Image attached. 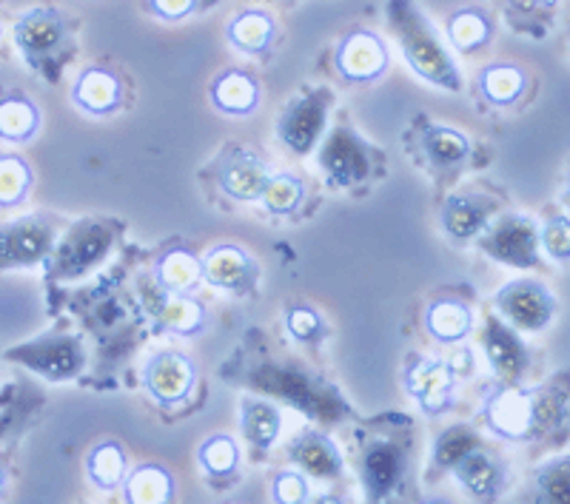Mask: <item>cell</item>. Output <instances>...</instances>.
<instances>
[{"mask_svg": "<svg viewBox=\"0 0 570 504\" xmlns=\"http://www.w3.org/2000/svg\"><path fill=\"white\" fill-rule=\"evenodd\" d=\"M491 20L482 9H460L456 14H451L448 20V38L454 43V49L460 52H473V49H480L491 40Z\"/></svg>", "mask_w": 570, "mask_h": 504, "instance_id": "obj_30", "label": "cell"}, {"mask_svg": "<svg viewBox=\"0 0 570 504\" xmlns=\"http://www.w3.org/2000/svg\"><path fill=\"white\" fill-rule=\"evenodd\" d=\"M214 109L228 117H248L259 103V86L252 75L240 69H226L208 86Z\"/></svg>", "mask_w": 570, "mask_h": 504, "instance_id": "obj_16", "label": "cell"}, {"mask_svg": "<svg viewBox=\"0 0 570 504\" xmlns=\"http://www.w3.org/2000/svg\"><path fill=\"white\" fill-rule=\"evenodd\" d=\"M425 504H448V502H425Z\"/></svg>", "mask_w": 570, "mask_h": 504, "instance_id": "obj_44", "label": "cell"}, {"mask_svg": "<svg viewBox=\"0 0 570 504\" xmlns=\"http://www.w3.org/2000/svg\"><path fill=\"white\" fill-rule=\"evenodd\" d=\"M473 445V434L468 431V427H451V431H445V434L440 436V442H436L434 447V456H436V465L440 467H448L454 465L460 456H465Z\"/></svg>", "mask_w": 570, "mask_h": 504, "instance_id": "obj_38", "label": "cell"}, {"mask_svg": "<svg viewBox=\"0 0 570 504\" xmlns=\"http://www.w3.org/2000/svg\"><path fill=\"white\" fill-rule=\"evenodd\" d=\"M3 491H7V467L0 465V496H3Z\"/></svg>", "mask_w": 570, "mask_h": 504, "instance_id": "obj_43", "label": "cell"}, {"mask_svg": "<svg viewBox=\"0 0 570 504\" xmlns=\"http://www.w3.org/2000/svg\"><path fill=\"white\" fill-rule=\"evenodd\" d=\"M86 471H89L91 482L104 491H111L126 478V453L117 442H100L95 451L89 453V462H86Z\"/></svg>", "mask_w": 570, "mask_h": 504, "instance_id": "obj_32", "label": "cell"}, {"mask_svg": "<svg viewBox=\"0 0 570 504\" xmlns=\"http://www.w3.org/2000/svg\"><path fill=\"white\" fill-rule=\"evenodd\" d=\"M266 180L268 171L266 166H263V160L248 155V151H234V155H228L226 162L220 166V188L228 197H234V200H259Z\"/></svg>", "mask_w": 570, "mask_h": 504, "instance_id": "obj_17", "label": "cell"}, {"mask_svg": "<svg viewBox=\"0 0 570 504\" xmlns=\"http://www.w3.org/2000/svg\"><path fill=\"white\" fill-rule=\"evenodd\" d=\"M109 243V231H104V228H78V231L66 239V246L58 254L60 277H80L83 271H89L104 257Z\"/></svg>", "mask_w": 570, "mask_h": 504, "instance_id": "obj_19", "label": "cell"}, {"mask_svg": "<svg viewBox=\"0 0 570 504\" xmlns=\"http://www.w3.org/2000/svg\"><path fill=\"white\" fill-rule=\"evenodd\" d=\"M71 103L91 117H109L124 103V83L109 69H83L71 86Z\"/></svg>", "mask_w": 570, "mask_h": 504, "instance_id": "obj_13", "label": "cell"}, {"mask_svg": "<svg viewBox=\"0 0 570 504\" xmlns=\"http://www.w3.org/2000/svg\"><path fill=\"white\" fill-rule=\"evenodd\" d=\"M422 151L431 160V166L448 168V166H460L462 160L471 151V142L462 131L448 129V126H434L428 129L425 137H422Z\"/></svg>", "mask_w": 570, "mask_h": 504, "instance_id": "obj_29", "label": "cell"}, {"mask_svg": "<svg viewBox=\"0 0 570 504\" xmlns=\"http://www.w3.org/2000/svg\"><path fill=\"white\" fill-rule=\"evenodd\" d=\"M203 279V259L197 254L186 251V248H175V251L163 254L157 263V285L169 294H186L191 291Z\"/></svg>", "mask_w": 570, "mask_h": 504, "instance_id": "obj_24", "label": "cell"}, {"mask_svg": "<svg viewBox=\"0 0 570 504\" xmlns=\"http://www.w3.org/2000/svg\"><path fill=\"white\" fill-rule=\"evenodd\" d=\"M539 502L570 504V467L564 456L539 471Z\"/></svg>", "mask_w": 570, "mask_h": 504, "instance_id": "obj_36", "label": "cell"}, {"mask_svg": "<svg viewBox=\"0 0 570 504\" xmlns=\"http://www.w3.org/2000/svg\"><path fill=\"white\" fill-rule=\"evenodd\" d=\"M142 294H146V305H149L151 310V319H155L163 330L191 336L200 334L203 325H206V308H203L197 299L186 297V294L163 291L160 285H157V288H146Z\"/></svg>", "mask_w": 570, "mask_h": 504, "instance_id": "obj_12", "label": "cell"}, {"mask_svg": "<svg viewBox=\"0 0 570 504\" xmlns=\"http://www.w3.org/2000/svg\"><path fill=\"white\" fill-rule=\"evenodd\" d=\"M389 69V49L374 32L356 29L343 38L337 49V71L351 83H371Z\"/></svg>", "mask_w": 570, "mask_h": 504, "instance_id": "obj_8", "label": "cell"}, {"mask_svg": "<svg viewBox=\"0 0 570 504\" xmlns=\"http://www.w3.org/2000/svg\"><path fill=\"white\" fill-rule=\"evenodd\" d=\"M451 467H454L460 485L465 487L473 498H480V502H493L508 485L505 465H502L497 456H491V453L480 451V447H471V451H468L465 456H460Z\"/></svg>", "mask_w": 570, "mask_h": 504, "instance_id": "obj_14", "label": "cell"}, {"mask_svg": "<svg viewBox=\"0 0 570 504\" xmlns=\"http://www.w3.org/2000/svg\"><path fill=\"white\" fill-rule=\"evenodd\" d=\"M485 422L493 434L505 439H525L537 422V405L528 391L499 388L485 399Z\"/></svg>", "mask_w": 570, "mask_h": 504, "instance_id": "obj_9", "label": "cell"}, {"mask_svg": "<svg viewBox=\"0 0 570 504\" xmlns=\"http://www.w3.org/2000/svg\"><path fill=\"white\" fill-rule=\"evenodd\" d=\"M14 43L32 66H49L69 49V27L55 9H32L14 23Z\"/></svg>", "mask_w": 570, "mask_h": 504, "instance_id": "obj_2", "label": "cell"}, {"mask_svg": "<svg viewBox=\"0 0 570 504\" xmlns=\"http://www.w3.org/2000/svg\"><path fill=\"white\" fill-rule=\"evenodd\" d=\"M456 374L454 368L442 359H425L414 356L405 368V391L420 402V407L428 416H440L442 411L454 402Z\"/></svg>", "mask_w": 570, "mask_h": 504, "instance_id": "obj_6", "label": "cell"}, {"mask_svg": "<svg viewBox=\"0 0 570 504\" xmlns=\"http://www.w3.org/2000/svg\"><path fill=\"white\" fill-rule=\"evenodd\" d=\"M405 462L391 442H371L363 453V482L371 498H385L400 485Z\"/></svg>", "mask_w": 570, "mask_h": 504, "instance_id": "obj_18", "label": "cell"}, {"mask_svg": "<svg viewBox=\"0 0 570 504\" xmlns=\"http://www.w3.org/2000/svg\"><path fill=\"white\" fill-rule=\"evenodd\" d=\"M389 18L394 23L405 60L414 66L416 75L428 83L440 86V89L460 91V69H456L454 58L448 55V49H442L440 38L425 20V14L416 9L414 0H394L389 7Z\"/></svg>", "mask_w": 570, "mask_h": 504, "instance_id": "obj_1", "label": "cell"}, {"mask_svg": "<svg viewBox=\"0 0 570 504\" xmlns=\"http://www.w3.org/2000/svg\"><path fill=\"white\" fill-rule=\"evenodd\" d=\"M537 3H551V0H537Z\"/></svg>", "mask_w": 570, "mask_h": 504, "instance_id": "obj_45", "label": "cell"}, {"mask_svg": "<svg viewBox=\"0 0 570 504\" xmlns=\"http://www.w3.org/2000/svg\"><path fill=\"white\" fill-rule=\"evenodd\" d=\"M320 162H323L325 175L334 186H356L368 177L371 168L363 140L348 129H337L325 140Z\"/></svg>", "mask_w": 570, "mask_h": 504, "instance_id": "obj_10", "label": "cell"}, {"mask_svg": "<svg viewBox=\"0 0 570 504\" xmlns=\"http://www.w3.org/2000/svg\"><path fill=\"white\" fill-rule=\"evenodd\" d=\"M228 43L237 46L240 52L246 55H263L272 49L274 43V20L272 14L263 12V9H248V12L237 14V18L228 23Z\"/></svg>", "mask_w": 570, "mask_h": 504, "instance_id": "obj_22", "label": "cell"}, {"mask_svg": "<svg viewBox=\"0 0 570 504\" xmlns=\"http://www.w3.org/2000/svg\"><path fill=\"white\" fill-rule=\"evenodd\" d=\"M274 502L277 504H308V482L297 471H279L274 478Z\"/></svg>", "mask_w": 570, "mask_h": 504, "instance_id": "obj_39", "label": "cell"}, {"mask_svg": "<svg viewBox=\"0 0 570 504\" xmlns=\"http://www.w3.org/2000/svg\"><path fill=\"white\" fill-rule=\"evenodd\" d=\"M539 243L553 259H568L570 257V226L564 217H557L539 231Z\"/></svg>", "mask_w": 570, "mask_h": 504, "instance_id": "obj_40", "label": "cell"}, {"mask_svg": "<svg viewBox=\"0 0 570 504\" xmlns=\"http://www.w3.org/2000/svg\"><path fill=\"white\" fill-rule=\"evenodd\" d=\"M482 248L499 263L517 268L537 266L539 259V231L528 217L519 214H505L493 228H485Z\"/></svg>", "mask_w": 570, "mask_h": 504, "instance_id": "obj_4", "label": "cell"}, {"mask_svg": "<svg viewBox=\"0 0 570 504\" xmlns=\"http://www.w3.org/2000/svg\"><path fill=\"white\" fill-rule=\"evenodd\" d=\"M482 98L493 106H513L525 91V71L511 63H491L480 75Z\"/></svg>", "mask_w": 570, "mask_h": 504, "instance_id": "obj_27", "label": "cell"}, {"mask_svg": "<svg viewBox=\"0 0 570 504\" xmlns=\"http://www.w3.org/2000/svg\"><path fill=\"white\" fill-rule=\"evenodd\" d=\"M442 228L454 239H471L488 228V208L476 197H451L442 208Z\"/></svg>", "mask_w": 570, "mask_h": 504, "instance_id": "obj_26", "label": "cell"}, {"mask_svg": "<svg viewBox=\"0 0 570 504\" xmlns=\"http://www.w3.org/2000/svg\"><path fill=\"white\" fill-rule=\"evenodd\" d=\"M303 180L294 175H268L266 186H263V195H259V202L266 206L268 214H292L297 211L299 202H303Z\"/></svg>", "mask_w": 570, "mask_h": 504, "instance_id": "obj_34", "label": "cell"}, {"mask_svg": "<svg viewBox=\"0 0 570 504\" xmlns=\"http://www.w3.org/2000/svg\"><path fill=\"white\" fill-rule=\"evenodd\" d=\"M285 328H288V334L297 339V343H320L325 334V325H323V317H320L317 310L308 308V305H292L288 308V317H285Z\"/></svg>", "mask_w": 570, "mask_h": 504, "instance_id": "obj_37", "label": "cell"}, {"mask_svg": "<svg viewBox=\"0 0 570 504\" xmlns=\"http://www.w3.org/2000/svg\"><path fill=\"white\" fill-rule=\"evenodd\" d=\"M497 308L517 328L542 330L553 317V297L533 279H517L497 294Z\"/></svg>", "mask_w": 570, "mask_h": 504, "instance_id": "obj_7", "label": "cell"}, {"mask_svg": "<svg viewBox=\"0 0 570 504\" xmlns=\"http://www.w3.org/2000/svg\"><path fill=\"white\" fill-rule=\"evenodd\" d=\"M55 234L46 223L18 220L0 228V263L3 266H32L52 251Z\"/></svg>", "mask_w": 570, "mask_h": 504, "instance_id": "obj_11", "label": "cell"}, {"mask_svg": "<svg viewBox=\"0 0 570 504\" xmlns=\"http://www.w3.org/2000/svg\"><path fill=\"white\" fill-rule=\"evenodd\" d=\"M203 259V279L223 291H248L257 277V266L243 248L217 246Z\"/></svg>", "mask_w": 570, "mask_h": 504, "instance_id": "obj_15", "label": "cell"}, {"mask_svg": "<svg viewBox=\"0 0 570 504\" xmlns=\"http://www.w3.org/2000/svg\"><path fill=\"white\" fill-rule=\"evenodd\" d=\"M195 363L177 350H160L142 368V385H146L151 399L160 402L163 407L180 405L195 388Z\"/></svg>", "mask_w": 570, "mask_h": 504, "instance_id": "obj_5", "label": "cell"}, {"mask_svg": "<svg viewBox=\"0 0 570 504\" xmlns=\"http://www.w3.org/2000/svg\"><path fill=\"white\" fill-rule=\"evenodd\" d=\"M32 186V171L27 160L14 155H0V208H14L27 200Z\"/></svg>", "mask_w": 570, "mask_h": 504, "instance_id": "obj_33", "label": "cell"}, {"mask_svg": "<svg viewBox=\"0 0 570 504\" xmlns=\"http://www.w3.org/2000/svg\"><path fill=\"white\" fill-rule=\"evenodd\" d=\"M151 14H157L160 20H169V23H177V20L195 14L197 9L203 7L200 0H146Z\"/></svg>", "mask_w": 570, "mask_h": 504, "instance_id": "obj_41", "label": "cell"}, {"mask_svg": "<svg viewBox=\"0 0 570 504\" xmlns=\"http://www.w3.org/2000/svg\"><path fill=\"white\" fill-rule=\"evenodd\" d=\"M485 350L493 370H497L499 376H508V379L522 374V368H525L528 363V356L525 350H522V345H519V339L502 323L488 325Z\"/></svg>", "mask_w": 570, "mask_h": 504, "instance_id": "obj_28", "label": "cell"}, {"mask_svg": "<svg viewBox=\"0 0 570 504\" xmlns=\"http://www.w3.org/2000/svg\"><path fill=\"white\" fill-rule=\"evenodd\" d=\"M126 504H169L175 498V478L163 465H137L124 478Z\"/></svg>", "mask_w": 570, "mask_h": 504, "instance_id": "obj_20", "label": "cell"}, {"mask_svg": "<svg viewBox=\"0 0 570 504\" xmlns=\"http://www.w3.org/2000/svg\"><path fill=\"white\" fill-rule=\"evenodd\" d=\"M243 436H246L254 447H259V451L272 447L279 436L277 407L257 399L243 402Z\"/></svg>", "mask_w": 570, "mask_h": 504, "instance_id": "obj_31", "label": "cell"}, {"mask_svg": "<svg viewBox=\"0 0 570 504\" xmlns=\"http://www.w3.org/2000/svg\"><path fill=\"white\" fill-rule=\"evenodd\" d=\"M237 462H240V451L234 445L232 436H212V439L203 442L200 447V465L203 471L212 473V476H228V473L237 471Z\"/></svg>", "mask_w": 570, "mask_h": 504, "instance_id": "obj_35", "label": "cell"}, {"mask_svg": "<svg viewBox=\"0 0 570 504\" xmlns=\"http://www.w3.org/2000/svg\"><path fill=\"white\" fill-rule=\"evenodd\" d=\"M425 328L436 343H462L473 328V314L460 299H436L425 310Z\"/></svg>", "mask_w": 570, "mask_h": 504, "instance_id": "obj_21", "label": "cell"}, {"mask_svg": "<svg viewBox=\"0 0 570 504\" xmlns=\"http://www.w3.org/2000/svg\"><path fill=\"white\" fill-rule=\"evenodd\" d=\"M331 95L325 89L308 91L303 98L294 100L288 109L283 111L277 123L279 140L288 146L297 155H305L312 151L320 142V135L325 129V115H328Z\"/></svg>", "mask_w": 570, "mask_h": 504, "instance_id": "obj_3", "label": "cell"}, {"mask_svg": "<svg viewBox=\"0 0 570 504\" xmlns=\"http://www.w3.org/2000/svg\"><path fill=\"white\" fill-rule=\"evenodd\" d=\"M40 109L27 95L0 98V140L27 142L38 135Z\"/></svg>", "mask_w": 570, "mask_h": 504, "instance_id": "obj_25", "label": "cell"}, {"mask_svg": "<svg viewBox=\"0 0 570 504\" xmlns=\"http://www.w3.org/2000/svg\"><path fill=\"white\" fill-rule=\"evenodd\" d=\"M312 504H345V502H343V498H337V496H331V493H323V496L312 498Z\"/></svg>", "mask_w": 570, "mask_h": 504, "instance_id": "obj_42", "label": "cell"}, {"mask_svg": "<svg viewBox=\"0 0 570 504\" xmlns=\"http://www.w3.org/2000/svg\"><path fill=\"white\" fill-rule=\"evenodd\" d=\"M294 462L303 467L305 473L320 478H337L343 473V459H340L337 445L325 434H305L303 439L294 445Z\"/></svg>", "mask_w": 570, "mask_h": 504, "instance_id": "obj_23", "label": "cell"}]
</instances>
